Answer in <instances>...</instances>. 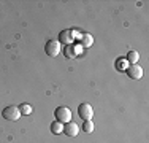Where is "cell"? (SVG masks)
<instances>
[{
    "instance_id": "6da1fadb",
    "label": "cell",
    "mask_w": 149,
    "mask_h": 143,
    "mask_svg": "<svg viewBox=\"0 0 149 143\" xmlns=\"http://www.w3.org/2000/svg\"><path fill=\"white\" fill-rule=\"evenodd\" d=\"M54 116H56V121H59V123L62 124H67L72 121V110L68 108V107H57L54 111Z\"/></svg>"
},
{
    "instance_id": "7a4b0ae2",
    "label": "cell",
    "mask_w": 149,
    "mask_h": 143,
    "mask_svg": "<svg viewBox=\"0 0 149 143\" xmlns=\"http://www.w3.org/2000/svg\"><path fill=\"white\" fill-rule=\"evenodd\" d=\"M2 116L5 118V119H8V121H17L21 118V111H19V108H17V107L8 105V107H5V108H3Z\"/></svg>"
},
{
    "instance_id": "9c48e42d",
    "label": "cell",
    "mask_w": 149,
    "mask_h": 143,
    "mask_svg": "<svg viewBox=\"0 0 149 143\" xmlns=\"http://www.w3.org/2000/svg\"><path fill=\"white\" fill-rule=\"evenodd\" d=\"M60 41H63V43H67V45H68V43H72L73 41V38H72V34H70V32H60Z\"/></svg>"
},
{
    "instance_id": "7c38bea8",
    "label": "cell",
    "mask_w": 149,
    "mask_h": 143,
    "mask_svg": "<svg viewBox=\"0 0 149 143\" xmlns=\"http://www.w3.org/2000/svg\"><path fill=\"white\" fill-rule=\"evenodd\" d=\"M65 54H67V57H73V56H74V54H73V48H72V46L65 48Z\"/></svg>"
},
{
    "instance_id": "5b68a950",
    "label": "cell",
    "mask_w": 149,
    "mask_h": 143,
    "mask_svg": "<svg viewBox=\"0 0 149 143\" xmlns=\"http://www.w3.org/2000/svg\"><path fill=\"white\" fill-rule=\"evenodd\" d=\"M127 75H129L130 80H141V76H143V69H141L140 65H136V64H133V65H130L129 69H127Z\"/></svg>"
},
{
    "instance_id": "8992f818",
    "label": "cell",
    "mask_w": 149,
    "mask_h": 143,
    "mask_svg": "<svg viewBox=\"0 0 149 143\" xmlns=\"http://www.w3.org/2000/svg\"><path fill=\"white\" fill-rule=\"evenodd\" d=\"M78 132H79V127H78L76 123L70 121V123L63 124V134L65 135H68V137H76Z\"/></svg>"
},
{
    "instance_id": "3957f363",
    "label": "cell",
    "mask_w": 149,
    "mask_h": 143,
    "mask_svg": "<svg viewBox=\"0 0 149 143\" xmlns=\"http://www.w3.org/2000/svg\"><path fill=\"white\" fill-rule=\"evenodd\" d=\"M78 114H79V118H83L84 121H89V119H92V116H94V108H92V105H89V103H81V105L78 107Z\"/></svg>"
},
{
    "instance_id": "52a82bcc",
    "label": "cell",
    "mask_w": 149,
    "mask_h": 143,
    "mask_svg": "<svg viewBox=\"0 0 149 143\" xmlns=\"http://www.w3.org/2000/svg\"><path fill=\"white\" fill-rule=\"evenodd\" d=\"M51 132H52V134H62V132H63V124L59 123V121L51 123Z\"/></svg>"
},
{
    "instance_id": "30bf717a",
    "label": "cell",
    "mask_w": 149,
    "mask_h": 143,
    "mask_svg": "<svg viewBox=\"0 0 149 143\" xmlns=\"http://www.w3.org/2000/svg\"><path fill=\"white\" fill-rule=\"evenodd\" d=\"M94 129H95V126H94V123H92V119L84 121V124H83V130H84V132L91 134V132H94Z\"/></svg>"
},
{
    "instance_id": "8fae6325",
    "label": "cell",
    "mask_w": 149,
    "mask_h": 143,
    "mask_svg": "<svg viewBox=\"0 0 149 143\" xmlns=\"http://www.w3.org/2000/svg\"><path fill=\"white\" fill-rule=\"evenodd\" d=\"M17 108H19L21 114H30L32 113V107L29 103H21V107H17Z\"/></svg>"
},
{
    "instance_id": "ba28073f",
    "label": "cell",
    "mask_w": 149,
    "mask_h": 143,
    "mask_svg": "<svg viewBox=\"0 0 149 143\" xmlns=\"http://www.w3.org/2000/svg\"><path fill=\"white\" fill-rule=\"evenodd\" d=\"M125 59L129 60V62H132V65H133V64H136V60L140 59V54H138L136 51H129V53H127Z\"/></svg>"
},
{
    "instance_id": "277c9868",
    "label": "cell",
    "mask_w": 149,
    "mask_h": 143,
    "mask_svg": "<svg viewBox=\"0 0 149 143\" xmlns=\"http://www.w3.org/2000/svg\"><path fill=\"white\" fill-rule=\"evenodd\" d=\"M45 51H46V54L51 56V57L59 56L60 54V43L56 41V40H49L45 46Z\"/></svg>"
}]
</instances>
